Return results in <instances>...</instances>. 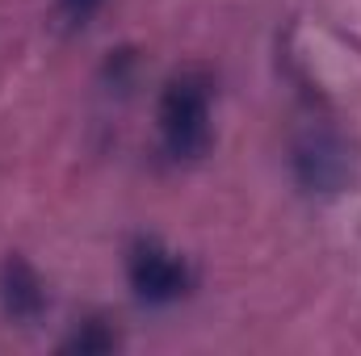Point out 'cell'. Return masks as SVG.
Segmentation results:
<instances>
[{"label":"cell","instance_id":"6da1fadb","mask_svg":"<svg viewBox=\"0 0 361 356\" xmlns=\"http://www.w3.org/2000/svg\"><path fill=\"white\" fill-rule=\"evenodd\" d=\"M160 134L177 160H193L210 147V80L202 72H180L164 84Z\"/></svg>","mask_w":361,"mask_h":356},{"label":"cell","instance_id":"7a4b0ae2","mask_svg":"<svg viewBox=\"0 0 361 356\" xmlns=\"http://www.w3.org/2000/svg\"><path fill=\"white\" fill-rule=\"evenodd\" d=\"M294 172L307 189H319V193H336L349 172H353V155H349V143L336 134V130H311L298 147H294Z\"/></svg>","mask_w":361,"mask_h":356},{"label":"cell","instance_id":"3957f363","mask_svg":"<svg viewBox=\"0 0 361 356\" xmlns=\"http://www.w3.org/2000/svg\"><path fill=\"white\" fill-rule=\"evenodd\" d=\"M130 285L143 302H177L189 276H185V265L160 243H139L130 252Z\"/></svg>","mask_w":361,"mask_h":356},{"label":"cell","instance_id":"277c9868","mask_svg":"<svg viewBox=\"0 0 361 356\" xmlns=\"http://www.w3.org/2000/svg\"><path fill=\"white\" fill-rule=\"evenodd\" d=\"M4 289V306H8V314L13 319H34L38 310H42V285H38V276H34V268L25 265V260H8L4 265V281H0Z\"/></svg>","mask_w":361,"mask_h":356},{"label":"cell","instance_id":"5b68a950","mask_svg":"<svg viewBox=\"0 0 361 356\" xmlns=\"http://www.w3.org/2000/svg\"><path fill=\"white\" fill-rule=\"evenodd\" d=\"M68 348H72V352H105V348H114V336H105V331L89 327L85 336H72Z\"/></svg>","mask_w":361,"mask_h":356},{"label":"cell","instance_id":"8992f818","mask_svg":"<svg viewBox=\"0 0 361 356\" xmlns=\"http://www.w3.org/2000/svg\"><path fill=\"white\" fill-rule=\"evenodd\" d=\"M97 4H101V0H63V13H68V17H76V21H85Z\"/></svg>","mask_w":361,"mask_h":356}]
</instances>
